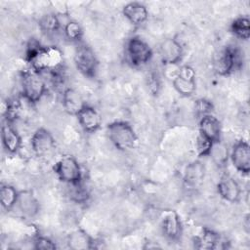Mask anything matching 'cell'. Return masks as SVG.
I'll list each match as a JSON object with an SVG mask.
<instances>
[{
    "instance_id": "cell-14",
    "label": "cell",
    "mask_w": 250,
    "mask_h": 250,
    "mask_svg": "<svg viewBox=\"0 0 250 250\" xmlns=\"http://www.w3.org/2000/svg\"><path fill=\"white\" fill-rule=\"evenodd\" d=\"M198 131L200 137L212 144L221 141L222 125L220 120L212 114L199 118Z\"/></svg>"
},
{
    "instance_id": "cell-24",
    "label": "cell",
    "mask_w": 250,
    "mask_h": 250,
    "mask_svg": "<svg viewBox=\"0 0 250 250\" xmlns=\"http://www.w3.org/2000/svg\"><path fill=\"white\" fill-rule=\"evenodd\" d=\"M19 193L20 191L13 186L2 185L0 188V200L2 207L7 211L12 210L17 205Z\"/></svg>"
},
{
    "instance_id": "cell-10",
    "label": "cell",
    "mask_w": 250,
    "mask_h": 250,
    "mask_svg": "<svg viewBox=\"0 0 250 250\" xmlns=\"http://www.w3.org/2000/svg\"><path fill=\"white\" fill-rule=\"evenodd\" d=\"M174 89L183 97H190L196 89L195 72L189 65H183L180 67L178 73L173 79Z\"/></svg>"
},
{
    "instance_id": "cell-12",
    "label": "cell",
    "mask_w": 250,
    "mask_h": 250,
    "mask_svg": "<svg viewBox=\"0 0 250 250\" xmlns=\"http://www.w3.org/2000/svg\"><path fill=\"white\" fill-rule=\"evenodd\" d=\"M160 61L165 65L178 64L184 57V49L175 38H167L162 41L158 49Z\"/></svg>"
},
{
    "instance_id": "cell-5",
    "label": "cell",
    "mask_w": 250,
    "mask_h": 250,
    "mask_svg": "<svg viewBox=\"0 0 250 250\" xmlns=\"http://www.w3.org/2000/svg\"><path fill=\"white\" fill-rule=\"evenodd\" d=\"M77 70L87 78H95L99 69V60L94 50L87 44L79 43L73 56Z\"/></svg>"
},
{
    "instance_id": "cell-8",
    "label": "cell",
    "mask_w": 250,
    "mask_h": 250,
    "mask_svg": "<svg viewBox=\"0 0 250 250\" xmlns=\"http://www.w3.org/2000/svg\"><path fill=\"white\" fill-rule=\"evenodd\" d=\"M159 226L165 238L170 241H178L183 233V225L180 215L172 209L163 210L159 217Z\"/></svg>"
},
{
    "instance_id": "cell-21",
    "label": "cell",
    "mask_w": 250,
    "mask_h": 250,
    "mask_svg": "<svg viewBox=\"0 0 250 250\" xmlns=\"http://www.w3.org/2000/svg\"><path fill=\"white\" fill-rule=\"evenodd\" d=\"M225 242L222 241L220 234L206 227L202 228L193 238V245L197 249H218L222 248L221 244Z\"/></svg>"
},
{
    "instance_id": "cell-6",
    "label": "cell",
    "mask_w": 250,
    "mask_h": 250,
    "mask_svg": "<svg viewBox=\"0 0 250 250\" xmlns=\"http://www.w3.org/2000/svg\"><path fill=\"white\" fill-rule=\"evenodd\" d=\"M242 64V55L239 49L235 46L225 47L218 55L215 62L214 69L221 76H228Z\"/></svg>"
},
{
    "instance_id": "cell-3",
    "label": "cell",
    "mask_w": 250,
    "mask_h": 250,
    "mask_svg": "<svg viewBox=\"0 0 250 250\" xmlns=\"http://www.w3.org/2000/svg\"><path fill=\"white\" fill-rule=\"evenodd\" d=\"M21 88L22 99L30 104L38 103L47 92V83L42 73L33 69H26L21 74Z\"/></svg>"
},
{
    "instance_id": "cell-1",
    "label": "cell",
    "mask_w": 250,
    "mask_h": 250,
    "mask_svg": "<svg viewBox=\"0 0 250 250\" xmlns=\"http://www.w3.org/2000/svg\"><path fill=\"white\" fill-rule=\"evenodd\" d=\"M25 61L31 69L39 73H49L62 68L63 57L56 46H44L36 39H31L26 45Z\"/></svg>"
},
{
    "instance_id": "cell-4",
    "label": "cell",
    "mask_w": 250,
    "mask_h": 250,
    "mask_svg": "<svg viewBox=\"0 0 250 250\" xmlns=\"http://www.w3.org/2000/svg\"><path fill=\"white\" fill-rule=\"evenodd\" d=\"M53 171L58 179L67 185L82 183V169L77 159L72 155L62 156L53 166Z\"/></svg>"
},
{
    "instance_id": "cell-22",
    "label": "cell",
    "mask_w": 250,
    "mask_h": 250,
    "mask_svg": "<svg viewBox=\"0 0 250 250\" xmlns=\"http://www.w3.org/2000/svg\"><path fill=\"white\" fill-rule=\"evenodd\" d=\"M125 19L133 25H141L148 19L146 7L140 2H129L122 8Z\"/></svg>"
},
{
    "instance_id": "cell-13",
    "label": "cell",
    "mask_w": 250,
    "mask_h": 250,
    "mask_svg": "<svg viewBox=\"0 0 250 250\" xmlns=\"http://www.w3.org/2000/svg\"><path fill=\"white\" fill-rule=\"evenodd\" d=\"M205 173V166L200 160H193L189 162L184 170L183 182L185 187L191 190L199 188L204 182Z\"/></svg>"
},
{
    "instance_id": "cell-19",
    "label": "cell",
    "mask_w": 250,
    "mask_h": 250,
    "mask_svg": "<svg viewBox=\"0 0 250 250\" xmlns=\"http://www.w3.org/2000/svg\"><path fill=\"white\" fill-rule=\"evenodd\" d=\"M95 239L83 229L77 228L66 236V245L72 250H88L95 248Z\"/></svg>"
},
{
    "instance_id": "cell-11",
    "label": "cell",
    "mask_w": 250,
    "mask_h": 250,
    "mask_svg": "<svg viewBox=\"0 0 250 250\" xmlns=\"http://www.w3.org/2000/svg\"><path fill=\"white\" fill-rule=\"evenodd\" d=\"M233 167L241 174L248 175L250 172V146L244 140L237 141L229 153Z\"/></svg>"
},
{
    "instance_id": "cell-25",
    "label": "cell",
    "mask_w": 250,
    "mask_h": 250,
    "mask_svg": "<svg viewBox=\"0 0 250 250\" xmlns=\"http://www.w3.org/2000/svg\"><path fill=\"white\" fill-rule=\"evenodd\" d=\"M208 156L212 158L213 162L218 167H225L229 161V152L228 146L222 141H220L212 145Z\"/></svg>"
},
{
    "instance_id": "cell-32",
    "label": "cell",
    "mask_w": 250,
    "mask_h": 250,
    "mask_svg": "<svg viewBox=\"0 0 250 250\" xmlns=\"http://www.w3.org/2000/svg\"><path fill=\"white\" fill-rule=\"evenodd\" d=\"M147 245L144 246V249H156V248H160V245H158L157 243L154 242H146Z\"/></svg>"
},
{
    "instance_id": "cell-9",
    "label": "cell",
    "mask_w": 250,
    "mask_h": 250,
    "mask_svg": "<svg viewBox=\"0 0 250 250\" xmlns=\"http://www.w3.org/2000/svg\"><path fill=\"white\" fill-rule=\"evenodd\" d=\"M30 146L36 156H46L56 147V140L48 129L40 127L32 134Z\"/></svg>"
},
{
    "instance_id": "cell-27",
    "label": "cell",
    "mask_w": 250,
    "mask_h": 250,
    "mask_svg": "<svg viewBox=\"0 0 250 250\" xmlns=\"http://www.w3.org/2000/svg\"><path fill=\"white\" fill-rule=\"evenodd\" d=\"M63 33L67 40L75 43H80L84 35V31L81 24L76 21H67L63 25Z\"/></svg>"
},
{
    "instance_id": "cell-15",
    "label": "cell",
    "mask_w": 250,
    "mask_h": 250,
    "mask_svg": "<svg viewBox=\"0 0 250 250\" xmlns=\"http://www.w3.org/2000/svg\"><path fill=\"white\" fill-rule=\"evenodd\" d=\"M217 191L222 199L225 201L235 203L241 197V188L238 183L229 175L221 177L217 184Z\"/></svg>"
},
{
    "instance_id": "cell-31",
    "label": "cell",
    "mask_w": 250,
    "mask_h": 250,
    "mask_svg": "<svg viewBox=\"0 0 250 250\" xmlns=\"http://www.w3.org/2000/svg\"><path fill=\"white\" fill-rule=\"evenodd\" d=\"M212 143L206 141L202 137L198 136L197 141H196V149H197V154L199 157L202 156H208L210 149L212 147Z\"/></svg>"
},
{
    "instance_id": "cell-29",
    "label": "cell",
    "mask_w": 250,
    "mask_h": 250,
    "mask_svg": "<svg viewBox=\"0 0 250 250\" xmlns=\"http://www.w3.org/2000/svg\"><path fill=\"white\" fill-rule=\"evenodd\" d=\"M33 248L37 250H54L57 249V244L51 238L37 234L33 238Z\"/></svg>"
},
{
    "instance_id": "cell-26",
    "label": "cell",
    "mask_w": 250,
    "mask_h": 250,
    "mask_svg": "<svg viewBox=\"0 0 250 250\" xmlns=\"http://www.w3.org/2000/svg\"><path fill=\"white\" fill-rule=\"evenodd\" d=\"M39 28L46 34H53L60 30L61 21L59 17L54 13H48L43 15L38 21Z\"/></svg>"
},
{
    "instance_id": "cell-18",
    "label": "cell",
    "mask_w": 250,
    "mask_h": 250,
    "mask_svg": "<svg viewBox=\"0 0 250 250\" xmlns=\"http://www.w3.org/2000/svg\"><path fill=\"white\" fill-rule=\"evenodd\" d=\"M1 141L5 150L11 154L17 153L22 146L21 135L7 120L1 126Z\"/></svg>"
},
{
    "instance_id": "cell-30",
    "label": "cell",
    "mask_w": 250,
    "mask_h": 250,
    "mask_svg": "<svg viewBox=\"0 0 250 250\" xmlns=\"http://www.w3.org/2000/svg\"><path fill=\"white\" fill-rule=\"evenodd\" d=\"M194 109L196 115L200 118L202 116L212 114V111L214 110V105L210 101L206 99H199L194 104Z\"/></svg>"
},
{
    "instance_id": "cell-2",
    "label": "cell",
    "mask_w": 250,
    "mask_h": 250,
    "mask_svg": "<svg viewBox=\"0 0 250 250\" xmlns=\"http://www.w3.org/2000/svg\"><path fill=\"white\" fill-rule=\"evenodd\" d=\"M106 136L120 151H129L136 147L138 136L132 125L126 121H113L106 126Z\"/></svg>"
},
{
    "instance_id": "cell-23",
    "label": "cell",
    "mask_w": 250,
    "mask_h": 250,
    "mask_svg": "<svg viewBox=\"0 0 250 250\" xmlns=\"http://www.w3.org/2000/svg\"><path fill=\"white\" fill-rule=\"evenodd\" d=\"M230 32L240 40L247 41L250 37V20L247 16L234 19L229 25Z\"/></svg>"
},
{
    "instance_id": "cell-7",
    "label": "cell",
    "mask_w": 250,
    "mask_h": 250,
    "mask_svg": "<svg viewBox=\"0 0 250 250\" xmlns=\"http://www.w3.org/2000/svg\"><path fill=\"white\" fill-rule=\"evenodd\" d=\"M126 55L133 66L140 67L150 62L153 52L145 40L138 36H133L126 44Z\"/></svg>"
},
{
    "instance_id": "cell-16",
    "label": "cell",
    "mask_w": 250,
    "mask_h": 250,
    "mask_svg": "<svg viewBox=\"0 0 250 250\" xmlns=\"http://www.w3.org/2000/svg\"><path fill=\"white\" fill-rule=\"evenodd\" d=\"M76 118L80 127L86 133H95L101 128L102 117L92 105L86 104L76 115Z\"/></svg>"
},
{
    "instance_id": "cell-20",
    "label": "cell",
    "mask_w": 250,
    "mask_h": 250,
    "mask_svg": "<svg viewBox=\"0 0 250 250\" xmlns=\"http://www.w3.org/2000/svg\"><path fill=\"white\" fill-rule=\"evenodd\" d=\"M62 104L64 111L73 116H76L87 104L81 94L73 88H65L62 91Z\"/></svg>"
},
{
    "instance_id": "cell-28",
    "label": "cell",
    "mask_w": 250,
    "mask_h": 250,
    "mask_svg": "<svg viewBox=\"0 0 250 250\" xmlns=\"http://www.w3.org/2000/svg\"><path fill=\"white\" fill-rule=\"evenodd\" d=\"M69 186L71 188L69 190V197L72 201L78 204H83L88 201L90 194L87 188L82 185V183H79L76 185H69Z\"/></svg>"
},
{
    "instance_id": "cell-17",
    "label": "cell",
    "mask_w": 250,
    "mask_h": 250,
    "mask_svg": "<svg viewBox=\"0 0 250 250\" xmlns=\"http://www.w3.org/2000/svg\"><path fill=\"white\" fill-rule=\"evenodd\" d=\"M16 207L23 217L33 218L40 211V203L32 190L24 189L19 193Z\"/></svg>"
}]
</instances>
